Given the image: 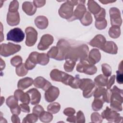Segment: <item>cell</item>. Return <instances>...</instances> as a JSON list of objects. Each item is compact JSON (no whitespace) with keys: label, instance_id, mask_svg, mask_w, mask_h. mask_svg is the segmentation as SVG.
Instances as JSON below:
<instances>
[{"label":"cell","instance_id":"2e32d148","mask_svg":"<svg viewBox=\"0 0 123 123\" xmlns=\"http://www.w3.org/2000/svg\"><path fill=\"white\" fill-rule=\"evenodd\" d=\"M38 54V52L37 51H33L29 54L28 58L25 63V66L28 70H32L36 67L37 63V57Z\"/></svg>","mask_w":123,"mask_h":123},{"label":"cell","instance_id":"d4e9b609","mask_svg":"<svg viewBox=\"0 0 123 123\" xmlns=\"http://www.w3.org/2000/svg\"><path fill=\"white\" fill-rule=\"evenodd\" d=\"M111 90V100H115L123 103V90L119 89L117 86H114Z\"/></svg>","mask_w":123,"mask_h":123},{"label":"cell","instance_id":"6125c7cd","mask_svg":"<svg viewBox=\"0 0 123 123\" xmlns=\"http://www.w3.org/2000/svg\"><path fill=\"white\" fill-rule=\"evenodd\" d=\"M99 1L101 3H102L103 4H109V3H110L114 2L116 1V0L112 1V0H99Z\"/></svg>","mask_w":123,"mask_h":123},{"label":"cell","instance_id":"3957f363","mask_svg":"<svg viewBox=\"0 0 123 123\" xmlns=\"http://www.w3.org/2000/svg\"><path fill=\"white\" fill-rule=\"evenodd\" d=\"M76 70L79 73H84L88 75H93L97 72V68L92 64L88 60L86 59L80 61L77 64Z\"/></svg>","mask_w":123,"mask_h":123},{"label":"cell","instance_id":"f35d334b","mask_svg":"<svg viewBox=\"0 0 123 123\" xmlns=\"http://www.w3.org/2000/svg\"><path fill=\"white\" fill-rule=\"evenodd\" d=\"M38 116L35 114L31 113L27 114L23 120L22 123H33L37 122L38 120Z\"/></svg>","mask_w":123,"mask_h":123},{"label":"cell","instance_id":"b9f144b4","mask_svg":"<svg viewBox=\"0 0 123 123\" xmlns=\"http://www.w3.org/2000/svg\"><path fill=\"white\" fill-rule=\"evenodd\" d=\"M59 53V50L57 46L52 47L47 52V55L49 58L56 59Z\"/></svg>","mask_w":123,"mask_h":123},{"label":"cell","instance_id":"816d5d0a","mask_svg":"<svg viewBox=\"0 0 123 123\" xmlns=\"http://www.w3.org/2000/svg\"><path fill=\"white\" fill-rule=\"evenodd\" d=\"M105 16H106V11L105 10L101 8L100 11L96 14L94 15V17L96 19V20H103L105 19Z\"/></svg>","mask_w":123,"mask_h":123},{"label":"cell","instance_id":"83f0119b","mask_svg":"<svg viewBox=\"0 0 123 123\" xmlns=\"http://www.w3.org/2000/svg\"><path fill=\"white\" fill-rule=\"evenodd\" d=\"M88 11L94 15L97 14L101 10V7L94 0H89L87 2Z\"/></svg>","mask_w":123,"mask_h":123},{"label":"cell","instance_id":"be15d7a7","mask_svg":"<svg viewBox=\"0 0 123 123\" xmlns=\"http://www.w3.org/2000/svg\"><path fill=\"white\" fill-rule=\"evenodd\" d=\"M0 68H1V70H3V69H4L5 67V63L4 61H3L2 59H0Z\"/></svg>","mask_w":123,"mask_h":123},{"label":"cell","instance_id":"7bdbcfd3","mask_svg":"<svg viewBox=\"0 0 123 123\" xmlns=\"http://www.w3.org/2000/svg\"><path fill=\"white\" fill-rule=\"evenodd\" d=\"M91 122L95 123H101L102 122L103 118L100 114L97 112H94L91 115Z\"/></svg>","mask_w":123,"mask_h":123},{"label":"cell","instance_id":"ffe728a7","mask_svg":"<svg viewBox=\"0 0 123 123\" xmlns=\"http://www.w3.org/2000/svg\"><path fill=\"white\" fill-rule=\"evenodd\" d=\"M100 49L106 53L111 54H116L118 52L117 45L113 41H106Z\"/></svg>","mask_w":123,"mask_h":123},{"label":"cell","instance_id":"74e56055","mask_svg":"<svg viewBox=\"0 0 123 123\" xmlns=\"http://www.w3.org/2000/svg\"><path fill=\"white\" fill-rule=\"evenodd\" d=\"M110 103V107L111 110L117 112L121 111L123 110L122 103L120 102L115 100H111Z\"/></svg>","mask_w":123,"mask_h":123},{"label":"cell","instance_id":"6f0895ef","mask_svg":"<svg viewBox=\"0 0 123 123\" xmlns=\"http://www.w3.org/2000/svg\"><path fill=\"white\" fill-rule=\"evenodd\" d=\"M20 107L21 111L24 112H30V108L27 104L26 103H22L20 104Z\"/></svg>","mask_w":123,"mask_h":123},{"label":"cell","instance_id":"7a4b0ae2","mask_svg":"<svg viewBox=\"0 0 123 123\" xmlns=\"http://www.w3.org/2000/svg\"><path fill=\"white\" fill-rule=\"evenodd\" d=\"M50 76L53 81L60 82L67 86L70 85L74 78L73 76L57 69H54L51 71Z\"/></svg>","mask_w":123,"mask_h":123},{"label":"cell","instance_id":"db71d44e","mask_svg":"<svg viewBox=\"0 0 123 123\" xmlns=\"http://www.w3.org/2000/svg\"><path fill=\"white\" fill-rule=\"evenodd\" d=\"M75 113V111L74 109L69 107L65 109L63 111V113L67 116H72L74 115Z\"/></svg>","mask_w":123,"mask_h":123},{"label":"cell","instance_id":"e7e4bbea","mask_svg":"<svg viewBox=\"0 0 123 123\" xmlns=\"http://www.w3.org/2000/svg\"><path fill=\"white\" fill-rule=\"evenodd\" d=\"M119 70L123 72V61H122L119 65Z\"/></svg>","mask_w":123,"mask_h":123},{"label":"cell","instance_id":"ac0fdd59","mask_svg":"<svg viewBox=\"0 0 123 123\" xmlns=\"http://www.w3.org/2000/svg\"><path fill=\"white\" fill-rule=\"evenodd\" d=\"M29 95L32 105H37L41 99V94L36 88H31L26 92Z\"/></svg>","mask_w":123,"mask_h":123},{"label":"cell","instance_id":"5b68a950","mask_svg":"<svg viewBox=\"0 0 123 123\" xmlns=\"http://www.w3.org/2000/svg\"><path fill=\"white\" fill-rule=\"evenodd\" d=\"M21 49V47L19 45L10 42L8 44L2 43L0 46V54L3 57H8L19 51Z\"/></svg>","mask_w":123,"mask_h":123},{"label":"cell","instance_id":"9c48e42d","mask_svg":"<svg viewBox=\"0 0 123 123\" xmlns=\"http://www.w3.org/2000/svg\"><path fill=\"white\" fill-rule=\"evenodd\" d=\"M26 34L25 45L28 47H32L35 44L37 38V30L31 26L27 27L25 29Z\"/></svg>","mask_w":123,"mask_h":123},{"label":"cell","instance_id":"4fadbf2b","mask_svg":"<svg viewBox=\"0 0 123 123\" xmlns=\"http://www.w3.org/2000/svg\"><path fill=\"white\" fill-rule=\"evenodd\" d=\"M53 41V37L51 35L45 34L41 37L40 42L37 45V49L40 50H46L52 44Z\"/></svg>","mask_w":123,"mask_h":123},{"label":"cell","instance_id":"c3c4849f","mask_svg":"<svg viewBox=\"0 0 123 123\" xmlns=\"http://www.w3.org/2000/svg\"><path fill=\"white\" fill-rule=\"evenodd\" d=\"M80 79L79 77V75L78 74L76 75L73 80H72L70 86L74 89H78L79 88V86L80 84Z\"/></svg>","mask_w":123,"mask_h":123},{"label":"cell","instance_id":"f6af8a7d","mask_svg":"<svg viewBox=\"0 0 123 123\" xmlns=\"http://www.w3.org/2000/svg\"><path fill=\"white\" fill-rule=\"evenodd\" d=\"M111 89H107L105 91L103 95H102V100L104 102L110 103L111 98Z\"/></svg>","mask_w":123,"mask_h":123},{"label":"cell","instance_id":"9a60e30c","mask_svg":"<svg viewBox=\"0 0 123 123\" xmlns=\"http://www.w3.org/2000/svg\"><path fill=\"white\" fill-rule=\"evenodd\" d=\"M34 86L37 88H41L44 91H46L52 85L51 84L42 76L36 77L33 81Z\"/></svg>","mask_w":123,"mask_h":123},{"label":"cell","instance_id":"8992f818","mask_svg":"<svg viewBox=\"0 0 123 123\" xmlns=\"http://www.w3.org/2000/svg\"><path fill=\"white\" fill-rule=\"evenodd\" d=\"M74 7L69 0L65 1L62 3L59 9V14L62 18L68 21L73 16L74 12Z\"/></svg>","mask_w":123,"mask_h":123},{"label":"cell","instance_id":"5bb4252c","mask_svg":"<svg viewBox=\"0 0 123 123\" xmlns=\"http://www.w3.org/2000/svg\"><path fill=\"white\" fill-rule=\"evenodd\" d=\"M17 99L14 96H10L6 101V105L10 108L11 112L13 114H17L20 112L21 109L18 105Z\"/></svg>","mask_w":123,"mask_h":123},{"label":"cell","instance_id":"836d02e7","mask_svg":"<svg viewBox=\"0 0 123 123\" xmlns=\"http://www.w3.org/2000/svg\"><path fill=\"white\" fill-rule=\"evenodd\" d=\"M61 109L60 104L56 102H52L49 104L47 107V111L51 114H56L58 113Z\"/></svg>","mask_w":123,"mask_h":123},{"label":"cell","instance_id":"52a82bcc","mask_svg":"<svg viewBox=\"0 0 123 123\" xmlns=\"http://www.w3.org/2000/svg\"><path fill=\"white\" fill-rule=\"evenodd\" d=\"M101 115L103 119H106L109 122L120 123L123 120V117L119 113L111 110L109 107H106V109L102 112Z\"/></svg>","mask_w":123,"mask_h":123},{"label":"cell","instance_id":"681fc988","mask_svg":"<svg viewBox=\"0 0 123 123\" xmlns=\"http://www.w3.org/2000/svg\"><path fill=\"white\" fill-rule=\"evenodd\" d=\"M92 80L89 78H83L80 79V84L79 86V88L81 90H83L84 88L90 83L92 82Z\"/></svg>","mask_w":123,"mask_h":123},{"label":"cell","instance_id":"9f6ffc18","mask_svg":"<svg viewBox=\"0 0 123 123\" xmlns=\"http://www.w3.org/2000/svg\"><path fill=\"white\" fill-rule=\"evenodd\" d=\"M115 75H113L110 77V79L108 81L107 84L106 85V87H107V89L111 88V86L114 84V83L115 82Z\"/></svg>","mask_w":123,"mask_h":123},{"label":"cell","instance_id":"ee69618b","mask_svg":"<svg viewBox=\"0 0 123 123\" xmlns=\"http://www.w3.org/2000/svg\"><path fill=\"white\" fill-rule=\"evenodd\" d=\"M11 63L14 67H17L22 63V58L20 56L16 55L11 59Z\"/></svg>","mask_w":123,"mask_h":123},{"label":"cell","instance_id":"11a10c76","mask_svg":"<svg viewBox=\"0 0 123 123\" xmlns=\"http://www.w3.org/2000/svg\"><path fill=\"white\" fill-rule=\"evenodd\" d=\"M116 81L119 84H122L123 83V72L118 70L116 71Z\"/></svg>","mask_w":123,"mask_h":123},{"label":"cell","instance_id":"f907efd6","mask_svg":"<svg viewBox=\"0 0 123 123\" xmlns=\"http://www.w3.org/2000/svg\"><path fill=\"white\" fill-rule=\"evenodd\" d=\"M44 111V109L40 105H37L33 107L32 111L34 114L37 116L38 117L40 116V115Z\"/></svg>","mask_w":123,"mask_h":123},{"label":"cell","instance_id":"277c9868","mask_svg":"<svg viewBox=\"0 0 123 123\" xmlns=\"http://www.w3.org/2000/svg\"><path fill=\"white\" fill-rule=\"evenodd\" d=\"M59 50V53L56 59L58 61H63L65 58L71 48L69 43L64 39L58 41L56 46Z\"/></svg>","mask_w":123,"mask_h":123},{"label":"cell","instance_id":"cb8c5ba5","mask_svg":"<svg viewBox=\"0 0 123 123\" xmlns=\"http://www.w3.org/2000/svg\"><path fill=\"white\" fill-rule=\"evenodd\" d=\"M36 26L40 29H46L49 25V21L48 18L43 15L37 16L34 21Z\"/></svg>","mask_w":123,"mask_h":123},{"label":"cell","instance_id":"30bf717a","mask_svg":"<svg viewBox=\"0 0 123 123\" xmlns=\"http://www.w3.org/2000/svg\"><path fill=\"white\" fill-rule=\"evenodd\" d=\"M111 25L112 26H120L122 23L120 10L116 7L111 8L109 10Z\"/></svg>","mask_w":123,"mask_h":123},{"label":"cell","instance_id":"94428289","mask_svg":"<svg viewBox=\"0 0 123 123\" xmlns=\"http://www.w3.org/2000/svg\"><path fill=\"white\" fill-rule=\"evenodd\" d=\"M67 121L70 123H76V116L73 115L72 116H68L67 118Z\"/></svg>","mask_w":123,"mask_h":123},{"label":"cell","instance_id":"680465c9","mask_svg":"<svg viewBox=\"0 0 123 123\" xmlns=\"http://www.w3.org/2000/svg\"><path fill=\"white\" fill-rule=\"evenodd\" d=\"M33 3L37 8H40L45 5L46 3V0H33Z\"/></svg>","mask_w":123,"mask_h":123},{"label":"cell","instance_id":"bcb514c9","mask_svg":"<svg viewBox=\"0 0 123 123\" xmlns=\"http://www.w3.org/2000/svg\"><path fill=\"white\" fill-rule=\"evenodd\" d=\"M106 90V89L102 86H98V87L96 88L94 93H93V96L94 98H99L102 96L103 95L105 91Z\"/></svg>","mask_w":123,"mask_h":123},{"label":"cell","instance_id":"6da1fadb","mask_svg":"<svg viewBox=\"0 0 123 123\" xmlns=\"http://www.w3.org/2000/svg\"><path fill=\"white\" fill-rule=\"evenodd\" d=\"M89 48L86 44L71 48L65 60H71L76 62L86 59L88 57Z\"/></svg>","mask_w":123,"mask_h":123},{"label":"cell","instance_id":"4316f807","mask_svg":"<svg viewBox=\"0 0 123 123\" xmlns=\"http://www.w3.org/2000/svg\"><path fill=\"white\" fill-rule=\"evenodd\" d=\"M96 88V86L93 82L89 83L83 90V97L85 98L91 97Z\"/></svg>","mask_w":123,"mask_h":123},{"label":"cell","instance_id":"7402d4cb","mask_svg":"<svg viewBox=\"0 0 123 123\" xmlns=\"http://www.w3.org/2000/svg\"><path fill=\"white\" fill-rule=\"evenodd\" d=\"M87 59L92 64L95 65L100 60L101 54L98 49H93L90 51Z\"/></svg>","mask_w":123,"mask_h":123},{"label":"cell","instance_id":"44dd1931","mask_svg":"<svg viewBox=\"0 0 123 123\" xmlns=\"http://www.w3.org/2000/svg\"><path fill=\"white\" fill-rule=\"evenodd\" d=\"M14 96L17 99L23 103L28 104L30 102V98L28 94L26 92L25 93L22 90L17 89L14 91Z\"/></svg>","mask_w":123,"mask_h":123},{"label":"cell","instance_id":"f546056e","mask_svg":"<svg viewBox=\"0 0 123 123\" xmlns=\"http://www.w3.org/2000/svg\"><path fill=\"white\" fill-rule=\"evenodd\" d=\"M79 20L83 25L88 26L91 24L93 21V18L90 12L88 11H86Z\"/></svg>","mask_w":123,"mask_h":123},{"label":"cell","instance_id":"7c38bea8","mask_svg":"<svg viewBox=\"0 0 123 123\" xmlns=\"http://www.w3.org/2000/svg\"><path fill=\"white\" fill-rule=\"evenodd\" d=\"M60 94L59 88L56 86H51L45 93V98L48 102H52L55 100Z\"/></svg>","mask_w":123,"mask_h":123},{"label":"cell","instance_id":"8fae6325","mask_svg":"<svg viewBox=\"0 0 123 123\" xmlns=\"http://www.w3.org/2000/svg\"><path fill=\"white\" fill-rule=\"evenodd\" d=\"M86 0L78 1L77 6L73 12L72 17L68 21L69 22L73 21L75 20L80 19L86 12V9L84 5Z\"/></svg>","mask_w":123,"mask_h":123},{"label":"cell","instance_id":"ab89813d","mask_svg":"<svg viewBox=\"0 0 123 123\" xmlns=\"http://www.w3.org/2000/svg\"><path fill=\"white\" fill-rule=\"evenodd\" d=\"M95 25L98 29L102 30L107 27V22L105 19L100 20H95Z\"/></svg>","mask_w":123,"mask_h":123},{"label":"cell","instance_id":"8d00e7d4","mask_svg":"<svg viewBox=\"0 0 123 123\" xmlns=\"http://www.w3.org/2000/svg\"><path fill=\"white\" fill-rule=\"evenodd\" d=\"M75 64L76 62L71 60H66L64 64V69L67 72H71L73 71Z\"/></svg>","mask_w":123,"mask_h":123},{"label":"cell","instance_id":"f1b7e54d","mask_svg":"<svg viewBox=\"0 0 123 123\" xmlns=\"http://www.w3.org/2000/svg\"><path fill=\"white\" fill-rule=\"evenodd\" d=\"M94 83L96 86H106L108 81V77L105 76L104 74H99L96 77L94 80Z\"/></svg>","mask_w":123,"mask_h":123},{"label":"cell","instance_id":"7dc6e473","mask_svg":"<svg viewBox=\"0 0 123 123\" xmlns=\"http://www.w3.org/2000/svg\"><path fill=\"white\" fill-rule=\"evenodd\" d=\"M19 8V3L17 0H12L10 2L9 7V12H18Z\"/></svg>","mask_w":123,"mask_h":123},{"label":"cell","instance_id":"603a6c76","mask_svg":"<svg viewBox=\"0 0 123 123\" xmlns=\"http://www.w3.org/2000/svg\"><path fill=\"white\" fill-rule=\"evenodd\" d=\"M22 10L28 15H34L37 11V7L33 2L30 1H25L22 4Z\"/></svg>","mask_w":123,"mask_h":123},{"label":"cell","instance_id":"f5cc1de1","mask_svg":"<svg viewBox=\"0 0 123 123\" xmlns=\"http://www.w3.org/2000/svg\"><path fill=\"white\" fill-rule=\"evenodd\" d=\"M76 123H85V117L83 112L81 111H79L76 114Z\"/></svg>","mask_w":123,"mask_h":123},{"label":"cell","instance_id":"d590c367","mask_svg":"<svg viewBox=\"0 0 123 123\" xmlns=\"http://www.w3.org/2000/svg\"><path fill=\"white\" fill-rule=\"evenodd\" d=\"M15 72L19 76H24L28 73V70L26 68L25 63H22L16 67Z\"/></svg>","mask_w":123,"mask_h":123},{"label":"cell","instance_id":"4dcf8cb0","mask_svg":"<svg viewBox=\"0 0 123 123\" xmlns=\"http://www.w3.org/2000/svg\"><path fill=\"white\" fill-rule=\"evenodd\" d=\"M121 29L119 26H112L109 29L108 33L109 36L112 38H117L121 35Z\"/></svg>","mask_w":123,"mask_h":123},{"label":"cell","instance_id":"60d3db41","mask_svg":"<svg viewBox=\"0 0 123 123\" xmlns=\"http://www.w3.org/2000/svg\"><path fill=\"white\" fill-rule=\"evenodd\" d=\"M102 72L103 74L109 77L111 74V68L107 63H103L101 65Z\"/></svg>","mask_w":123,"mask_h":123},{"label":"cell","instance_id":"91938a15","mask_svg":"<svg viewBox=\"0 0 123 123\" xmlns=\"http://www.w3.org/2000/svg\"><path fill=\"white\" fill-rule=\"evenodd\" d=\"M11 121L13 123H19L20 122V120L18 115L13 114L11 117Z\"/></svg>","mask_w":123,"mask_h":123},{"label":"cell","instance_id":"e575fe53","mask_svg":"<svg viewBox=\"0 0 123 123\" xmlns=\"http://www.w3.org/2000/svg\"><path fill=\"white\" fill-rule=\"evenodd\" d=\"M39 119L43 123H49L52 120L53 115L49 111H44L39 116Z\"/></svg>","mask_w":123,"mask_h":123},{"label":"cell","instance_id":"1f68e13d","mask_svg":"<svg viewBox=\"0 0 123 123\" xmlns=\"http://www.w3.org/2000/svg\"><path fill=\"white\" fill-rule=\"evenodd\" d=\"M49 57L45 53H38L37 57V63L41 65H46L49 62Z\"/></svg>","mask_w":123,"mask_h":123},{"label":"cell","instance_id":"484cf974","mask_svg":"<svg viewBox=\"0 0 123 123\" xmlns=\"http://www.w3.org/2000/svg\"><path fill=\"white\" fill-rule=\"evenodd\" d=\"M34 80L30 77H25L19 80L17 84V87L21 90H25L31 86Z\"/></svg>","mask_w":123,"mask_h":123},{"label":"cell","instance_id":"ba28073f","mask_svg":"<svg viewBox=\"0 0 123 123\" xmlns=\"http://www.w3.org/2000/svg\"><path fill=\"white\" fill-rule=\"evenodd\" d=\"M25 38V34L20 28L16 27L10 30L7 34V40L17 43L22 42Z\"/></svg>","mask_w":123,"mask_h":123},{"label":"cell","instance_id":"d6a6232c","mask_svg":"<svg viewBox=\"0 0 123 123\" xmlns=\"http://www.w3.org/2000/svg\"><path fill=\"white\" fill-rule=\"evenodd\" d=\"M104 101L102 99L100 98H95L92 103V108L94 111H98L101 109L103 107Z\"/></svg>","mask_w":123,"mask_h":123},{"label":"cell","instance_id":"d6986e66","mask_svg":"<svg viewBox=\"0 0 123 123\" xmlns=\"http://www.w3.org/2000/svg\"><path fill=\"white\" fill-rule=\"evenodd\" d=\"M106 42V40L105 37L101 34H98L90 41L89 44L92 47H97L100 49Z\"/></svg>","mask_w":123,"mask_h":123},{"label":"cell","instance_id":"e0dca14e","mask_svg":"<svg viewBox=\"0 0 123 123\" xmlns=\"http://www.w3.org/2000/svg\"><path fill=\"white\" fill-rule=\"evenodd\" d=\"M7 22L10 26H15L18 25L20 21V15L18 12H8L7 15Z\"/></svg>","mask_w":123,"mask_h":123}]
</instances>
